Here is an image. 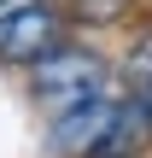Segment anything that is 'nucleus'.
<instances>
[{
  "mask_svg": "<svg viewBox=\"0 0 152 158\" xmlns=\"http://www.w3.org/2000/svg\"><path fill=\"white\" fill-rule=\"evenodd\" d=\"M64 35H70L64 6H53V0H18V6L0 12V64L35 70L47 53L64 47Z\"/></svg>",
  "mask_w": 152,
  "mask_h": 158,
  "instance_id": "nucleus-2",
  "label": "nucleus"
},
{
  "mask_svg": "<svg viewBox=\"0 0 152 158\" xmlns=\"http://www.w3.org/2000/svg\"><path fill=\"white\" fill-rule=\"evenodd\" d=\"M117 106H123V94H105L94 106H76V111L53 117V152L59 158H94L105 129H111V117H117Z\"/></svg>",
  "mask_w": 152,
  "mask_h": 158,
  "instance_id": "nucleus-3",
  "label": "nucleus"
},
{
  "mask_svg": "<svg viewBox=\"0 0 152 158\" xmlns=\"http://www.w3.org/2000/svg\"><path fill=\"white\" fill-rule=\"evenodd\" d=\"M6 6H18V0H0V12H6Z\"/></svg>",
  "mask_w": 152,
  "mask_h": 158,
  "instance_id": "nucleus-7",
  "label": "nucleus"
},
{
  "mask_svg": "<svg viewBox=\"0 0 152 158\" xmlns=\"http://www.w3.org/2000/svg\"><path fill=\"white\" fill-rule=\"evenodd\" d=\"M141 106H146V117H152V88H146V94H141Z\"/></svg>",
  "mask_w": 152,
  "mask_h": 158,
  "instance_id": "nucleus-6",
  "label": "nucleus"
},
{
  "mask_svg": "<svg viewBox=\"0 0 152 158\" xmlns=\"http://www.w3.org/2000/svg\"><path fill=\"white\" fill-rule=\"evenodd\" d=\"M135 6H141V0H64V18L82 23V29H111V23H123Z\"/></svg>",
  "mask_w": 152,
  "mask_h": 158,
  "instance_id": "nucleus-4",
  "label": "nucleus"
},
{
  "mask_svg": "<svg viewBox=\"0 0 152 158\" xmlns=\"http://www.w3.org/2000/svg\"><path fill=\"white\" fill-rule=\"evenodd\" d=\"M29 94H35L41 111L64 117V111L94 106V100L111 94V64H105V53H94V47H70V41H64L59 53H47V59L29 70Z\"/></svg>",
  "mask_w": 152,
  "mask_h": 158,
  "instance_id": "nucleus-1",
  "label": "nucleus"
},
{
  "mask_svg": "<svg viewBox=\"0 0 152 158\" xmlns=\"http://www.w3.org/2000/svg\"><path fill=\"white\" fill-rule=\"evenodd\" d=\"M117 76H123V94H135V100L152 88V35H141V41L129 47V59L117 64Z\"/></svg>",
  "mask_w": 152,
  "mask_h": 158,
  "instance_id": "nucleus-5",
  "label": "nucleus"
}]
</instances>
